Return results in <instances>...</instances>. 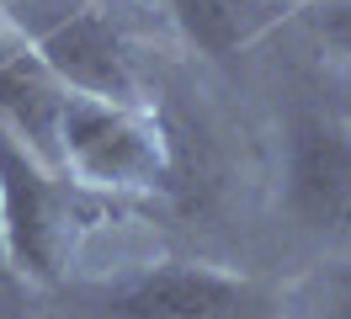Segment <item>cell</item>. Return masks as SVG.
<instances>
[{
  "label": "cell",
  "instance_id": "cell-1",
  "mask_svg": "<svg viewBox=\"0 0 351 319\" xmlns=\"http://www.w3.org/2000/svg\"><path fill=\"white\" fill-rule=\"evenodd\" d=\"M96 213H107V202H96V191L69 181L59 165L38 160L0 123V245H5L11 272L53 287L64 276L75 234Z\"/></svg>",
  "mask_w": 351,
  "mask_h": 319
},
{
  "label": "cell",
  "instance_id": "cell-2",
  "mask_svg": "<svg viewBox=\"0 0 351 319\" xmlns=\"http://www.w3.org/2000/svg\"><path fill=\"white\" fill-rule=\"evenodd\" d=\"M80 319H282L287 298L261 276L208 261H154L112 282L75 287Z\"/></svg>",
  "mask_w": 351,
  "mask_h": 319
},
{
  "label": "cell",
  "instance_id": "cell-3",
  "mask_svg": "<svg viewBox=\"0 0 351 319\" xmlns=\"http://www.w3.org/2000/svg\"><path fill=\"white\" fill-rule=\"evenodd\" d=\"M0 16L32 43V54L75 96H96V102H117V106H149L128 43H123V32L107 21V11L96 0H0Z\"/></svg>",
  "mask_w": 351,
  "mask_h": 319
},
{
  "label": "cell",
  "instance_id": "cell-4",
  "mask_svg": "<svg viewBox=\"0 0 351 319\" xmlns=\"http://www.w3.org/2000/svg\"><path fill=\"white\" fill-rule=\"evenodd\" d=\"M59 170L96 197L171 187V144L154 106H117L69 91L59 112Z\"/></svg>",
  "mask_w": 351,
  "mask_h": 319
},
{
  "label": "cell",
  "instance_id": "cell-5",
  "mask_svg": "<svg viewBox=\"0 0 351 319\" xmlns=\"http://www.w3.org/2000/svg\"><path fill=\"white\" fill-rule=\"evenodd\" d=\"M282 202L308 234H351V128L341 112L298 106L287 117Z\"/></svg>",
  "mask_w": 351,
  "mask_h": 319
},
{
  "label": "cell",
  "instance_id": "cell-6",
  "mask_svg": "<svg viewBox=\"0 0 351 319\" xmlns=\"http://www.w3.org/2000/svg\"><path fill=\"white\" fill-rule=\"evenodd\" d=\"M64 102H69V85L0 16V123L48 165H59V112H64Z\"/></svg>",
  "mask_w": 351,
  "mask_h": 319
},
{
  "label": "cell",
  "instance_id": "cell-7",
  "mask_svg": "<svg viewBox=\"0 0 351 319\" xmlns=\"http://www.w3.org/2000/svg\"><path fill=\"white\" fill-rule=\"evenodd\" d=\"M287 11H293L287 0H171L181 38L208 59H234L266 27H277Z\"/></svg>",
  "mask_w": 351,
  "mask_h": 319
},
{
  "label": "cell",
  "instance_id": "cell-8",
  "mask_svg": "<svg viewBox=\"0 0 351 319\" xmlns=\"http://www.w3.org/2000/svg\"><path fill=\"white\" fill-rule=\"evenodd\" d=\"M314 32L325 43L330 54H341L351 64V0H314Z\"/></svg>",
  "mask_w": 351,
  "mask_h": 319
},
{
  "label": "cell",
  "instance_id": "cell-9",
  "mask_svg": "<svg viewBox=\"0 0 351 319\" xmlns=\"http://www.w3.org/2000/svg\"><path fill=\"white\" fill-rule=\"evenodd\" d=\"M0 319H22V303H16L11 287H0Z\"/></svg>",
  "mask_w": 351,
  "mask_h": 319
},
{
  "label": "cell",
  "instance_id": "cell-10",
  "mask_svg": "<svg viewBox=\"0 0 351 319\" xmlns=\"http://www.w3.org/2000/svg\"><path fill=\"white\" fill-rule=\"evenodd\" d=\"M335 112H346V117H351V80L335 85Z\"/></svg>",
  "mask_w": 351,
  "mask_h": 319
},
{
  "label": "cell",
  "instance_id": "cell-11",
  "mask_svg": "<svg viewBox=\"0 0 351 319\" xmlns=\"http://www.w3.org/2000/svg\"><path fill=\"white\" fill-rule=\"evenodd\" d=\"M330 319H351V303H341V309H335V314H330Z\"/></svg>",
  "mask_w": 351,
  "mask_h": 319
},
{
  "label": "cell",
  "instance_id": "cell-12",
  "mask_svg": "<svg viewBox=\"0 0 351 319\" xmlns=\"http://www.w3.org/2000/svg\"><path fill=\"white\" fill-rule=\"evenodd\" d=\"M287 5H314V0H287Z\"/></svg>",
  "mask_w": 351,
  "mask_h": 319
}]
</instances>
